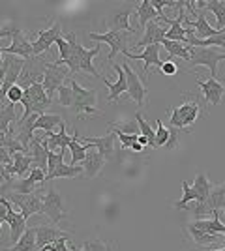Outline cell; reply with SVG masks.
<instances>
[{
	"mask_svg": "<svg viewBox=\"0 0 225 251\" xmlns=\"http://www.w3.org/2000/svg\"><path fill=\"white\" fill-rule=\"evenodd\" d=\"M66 42L70 43V56L66 60V66L70 68V74L74 75L77 72H86L96 79H103L101 75L98 74V70L94 68V56L100 54V47H94V49H85L81 43L77 42V36L74 32H66Z\"/></svg>",
	"mask_w": 225,
	"mask_h": 251,
	"instance_id": "6da1fadb",
	"label": "cell"
},
{
	"mask_svg": "<svg viewBox=\"0 0 225 251\" xmlns=\"http://www.w3.org/2000/svg\"><path fill=\"white\" fill-rule=\"evenodd\" d=\"M21 103H23V107H25V111H23V115L19 120H26V118H30L32 115H43L45 109L51 107L53 100L47 96L43 84H34L28 90H25V96H23Z\"/></svg>",
	"mask_w": 225,
	"mask_h": 251,
	"instance_id": "7a4b0ae2",
	"label": "cell"
},
{
	"mask_svg": "<svg viewBox=\"0 0 225 251\" xmlns=\"http://www.w3.org/2000/svg\"><path fill=\"white\" fill-rule=\"evenodd\" d=\"M192 58L188 66L195 68V66H204L210 70V77L216 79L218 77V64L225 60V52L222 49H214V47H190Z\"/></svg>",
	"mask_w": 225,
	"mask_h": 251,
	"instance_id": "3957f363",
	"label": "cell"
},
{
	"mask_svg": "<svg viewBox=\"0 0 225 251\" xmlns=\"http://www.w3.org/2000/svg\"><path fill=\"white\" fill-rule=\"evenodd\" d=\"M135 30H124V32H103V34H96V32H90L88 38L92 42L98 43H107L111 47V51L107 54V62H113L115 56L118 52H124L128 47V42L133 38Z\"/></svg>",
	"mask_w": 225,
	"mask_h": 251,
	"instance_id": "277c9868",
	"label": "cell"
},
{
	"mask_svg": "<svg viewBox=\"0 0 225 251\" xmlns=\"http://www.w3.org/2000/svg\"><path fill=\"white\" fill-rule=\"evenodd\" d=\"M70 84L74 88V109L77 115H94V113H100L98 111V90L94 88H83L81 84L75 81L74 77L70 79Z\"/></svg>",
	"mask_w": 225,
	"mask_h": 251,
	"instance_id": "5b68a950",
	"label": "cell"
},
{
	"mask_svg": "<svg viewBox=\"0 0 225 251\" xmlns=\"http://www.w3.org/2000/svg\"><path fill=\"white\" fill-rule=\"evenodd\" d=\"M47 66H49V62L42 60L40 56L26 58L17 84L21 86L23 90H28L34 84H43V77H45V72H47Z\"/></svg>",
	"mask_w": 225,
	"mask_h": 251,
	"instance_id": "8992f818",
	"label": "cell"
},
{
	"mask_svg": "<svg viewBox=\"0 0 225 251\" xmlns=\"http://www.w3.org/2000/svg\"><path fill=\"white\" fill-rule=\"evenodd\" d=\"M42 214H45L49 220L53 221V225L60 223L68 216V210L64 206V199H62V195L58 193L56 188H49L43 193Z\"/></svg>",
	"mask_w": 225,
	"mask_h": 251,
	"instance_id": "52a82bcc",
	"label": "cell"
},
{
	"mask_svg": "<svg viewBox=\"0 0 225 251\" xmlns=\"http://www.w3.org/2000/svg\"><path fill=\"white\" fill-rule=\"evenodd\" d=\"M171 115V127L184 129L188 126H192L197 116H199V101L197 100H186L180 107H173L169 109Z\"/></svg>",
	"mask_w": 225,
	"mask_h": 251,
	"instance_id": "ba28073f",
	"label": "cell"
},
{
	"mask_svg": "<svg viewBox=\"0 0 225 251\" xmlns=\"http://www.w3.org/2000/svg\"><path fill=\"white\" fill-rule=\"evenodd\" d=\"M68 77H72L68 66L49 62L47 72H45V77H43V88H45V92H47V96H49L51 100H53V92H56L62 84H66Z\"/></svg>",
	"mask_w": 225,
	"mask_h": 251,
	"instance_id": "9c48e42d",
	"label": "cell"
},
{
	"mask_svg": "<svg viewBox=\"0 0 225 251\" xmlns=\"http://www.w3.org/2000/svg\"><path fill=\"white\" fill-rule=\"evenodd\" d=\"M62 25L60 21H54L49 28L45 30H40L36 34V38L32 40V49H34V56H40L42 52H45L53 43H56L60 38H62Z\"/></svg>",
	"mask_w": 225,
	"mask_h": 251,
	"instance_id": "30bf717a",
	"label": "cell"
},
{
	"mask_svg": "<svg viewBox=\"0 0 225 251\" xmlns=\"http://www.w3.org/2000/svg\"><path fill=\"white\" fill-rule=\"evenodd\" d=\"M10 201L19 206V212L25 216V220H28L34 214H42L43 206V193H30V195H21V193H11Z\"/></svg>",
	"mask_w": 225,
	"mask_h": 251,
	"instance_id": "8fae6325",
	"label": "cell"
},
{
	"mask_svg": "<svg viewBox=\"0 0 225 251\" xmlns=\"http://www.w3.org/2000/svg\"><path fill=\"white\" fill-rule=\"evenodd\" d=\"M122 70H124L126 79H128V98L133 100L137 103V107H145V103H147V92H149L147 86L143 84L139 75L131 70V66H128V62L122 64Z\"/></svg>",
	"mask_w": 225,
	"mask_h": 251,
	"instance_id": "7c38bea8",
	"label": "cell"
},
{
	"mask_svg": "<svg viewBox=\"0 0 225 251\" xmlns=\"http://www.w3.org/2000/svg\"><path fill=\"white\" fill-rule=\"evenodd\" d=\"M197 84H199V88H201V92H203L204 103L212 105V107H218V105L222 103L224 94H225V86H224V83H222V81L208 77L206 81L197 79Z\"/></svg>",
	"mask_w": 225,
	"mask_h": 251,
	"instance_id": "4fadbf2b",
	"label": "cell"
},
{
	"mask_svg": "<svg viewBox=\"0 0 225 251\" xmlns=\"http://www.w3.org/2000/svg\"><path fill=\"white\" fill-rule=\"evenodd\" d=\"M225 208V182H222V184H218V186H214L212 188V191H210V197H208V201L204 202L203 206H195V208L192 210L195 216H201V214H214V212H222V210Z\"/></svg>",
	"mask_w": 225,
	"mask_h": 251,
	"instance_id": "5bb4252c",
	"label": "cell"
},
{
	"mask_svg": "<svg viewBox=\"0 0 225 251\" xmlns=\"http://www.w3.org/2000/svg\"><path fill=\"white\" fill-rule=\"evenodd\" d=\"M2 52L4 54H15V56H21V58L26 60V58L34 56L32 42L26 36H23V30L19 28V30L13 34L10 47H2Z\"/></svg>",
	"mask_w": 225,
	"mask_h": 251,
	"instance_id": "9a60e30c",
	"label": "cell"
},
{
	"mask_svg": "<svg viewBox=\"0 0 225 251\" xmlns=\"http://www.w3.org/2000/svg\"><path fill=\"white\" fill-rule=\"evenodd\" d=\"M160 47L161 45H149V47H145L143 52L139 54H133V52H129L128 49L122 52L126 58H131V60H143L145 62V68H143V75L149 74L150 66H158L161 68V62H160Z\"/></svg>",
	"mask_w": 225,
	"mask_h": 251,
	"instance_id": "2e32d148",
	"label": "cell"
},
{
	"mask_svg": "<svg viewBox=\"0 0 225 251\" xmlns=\"http://www.w3.org/2000/svg\"><path fill=\"white\" fill-rule=\"evenodd\" d=\"M165 34H167V28L161 26L158 21H150L145 28V34L139 42L135 43L137 49H143V47H149V45H161V42L165 40Z\"/></svg>",
	"mask_w": 225,
	"mask_h": 251,
	"instance_id": "e0dca14e",
	"label": "cell"
},
{
	"mask_svg": "<svg viewBox=\"0 0 225 251\" xmlns=\"http://www.w3.org/2000/svg\"><path fill=\"white\" fill-rule=\"evenodd\" d=\"M137 6H129V8H122V10L115 11L109 19H105V26L109 28V32H124V30H135L131 25H129V15L131 11L135 10Z\"/></svg>",
	"mask_w": 225,
	"mask_h": 251,
	"instance_id": "ac0fdd59",
	"label": "cell"
},
{
	"mask_svg": "<svg viewBox=\"0 0 225 251\" xmlns=\"http://www.w3.org/2000/svg\"><path fill=\"white\" fill-rule=\"evenodd\" d=\"M113 70L117 72V77H118L115 83H109L105 77L101 79V83H103L109 88V98H107L109 103H113V101H118V96L124 94V92L128 94V79H126V74H124L122 66H118V64H113Z\"/></svg>",
	"mask_w": 225,
	"mask_h": 251,
	"instance_id": "d6986e66",
	"label": "cell"
},
{
	"mask_svg": "<svg viewBox=\"0 0 225 251\" xmlns=\"http://www.w3.org/2000/svg\"><path fill=\"white\" fill-rule=\"evenodd\" d=\"M184 28H193L195 30V34H197V38L199 40H208V38H214V36H218L222 30H218V28H214V26H210L208 25V21H206V17H204V11L203 13H197V19L195 21H190L188 17L184 19L182 23Z\"/></svg>",
	"mask_w": 225,
	"mask_h": 251,
	"instance_id": "ffe728a7",
	"label": "cell"
},
{
	"mask_svg": "<svg viewBox=\"0 0 225 251\" xmlns=\"http://www.w3.org/2000/svg\"><path fill=\"white\" fill-rule=\"evenodd\" d=\"M34 230H36V242H38L40 250L45 248V246H49V244H54L60 238H68L70 236L68 232L60 230L54 225H40V227H34Z\"/></svg>",
	"mask_w": 225,
	"mask_h": 251,
	"instance_id": "44dd1931",
	"label": "cell"
},
{
	"mask_svg": "<svg viewBox=\"0 0 225 251\" xmlns=\"http://www.w3.org/2000/svg\"><path fill=\"white\" fill-rule=\"evenodd\" d=\"M115 141H117V135L113 131H109L107 135L103 137H83V143L96 147L98 152L103 154L105 159H111L115 156Z\"/></svg>",
	"mask_w": 225,
	"mask_h": 251,
	"instance_id": "7402d4cb",
	"label": "cell"
},
{
	"mask_svg": "<svg viewBox=\"0 0 225 251\" xmlns=\"http://www.w3.org/2000/svg\"><path fill=\"white\" fill-rule=\"evenodd\" d=\"M6 223L10 225V242L11 244H17L21 240V236L26 230V220L21 212H13L11 210V204L8 206V218H6Z\"/></svg>",
	"mask_w": 225,
	"mask_h": 251,
	"instance_id": "603a6c76",
	"label": "cell"
},
{
	"mask_svg": "<svg viewBox=\"0 0 225 251\" xmlns=\"http://www.w3.org/2000/svg\"><path fill=\"white\" fill-rule=\"evenodd\" d=\"M193 191H195V206L199 208V206H203L204 202L208 201V197H210V191H212V184H210V180H208V176L204 175V173H199L197 176H195V180H193L192 184Z\"/></svg>",
	"mask_w": 225,
	"mask_h": 251,
	"instance_id": "cb8c5ba5",
	"label": "cell"
},
{
	"mask_svg": "<svg viewBox=\"0 0 225 251\" xmlns=\"http://www.w3.org/2000/svg\"><path fill=\"white\" fill-rule=\"evenodd\" d=\"M81 165H83V169H85L86 178H94L101 173V169H103V165H105V157H103V154H100L98 150L96 152L88 150Z\"/></svg>",
	"mask_w": 225,
	"mask_h": 251,
	"instance_id": "d4e9b609",
	"label": "cell"
},
{
	"mask_svg": "<svg viewBox=\"0 0 225 251\" xmlns=\"http://www.w3.org/2000/svg\"><path fill=\"white\" fill-rule=\"evenodd\" d=\"M45 141H47V150L49 152H53V150H68L70 147V141H72V137L66 133V124L58 126V133H53V131H47L45 133Z\"/></svg>",
	"mask_w": 225,
	"mask_h": 251,
	"instance_id": "484cf974",
	"label": "cell"
},
{
	"mask_svg": "<svg viewBox=\"0 0 225 251\" xmlns=\"http://www.w3.org/2000/svg\"><path fill=\"white\" fill-rule=\"evenodd\" d=\"M30 156H32L34 163L32 169H40L47 173V161H49V150L42 145V139L34 137V141L30 143Z\"/></svg>",
	"mask_w": 225,
	"mask_h": 251,
	"instance_id": "4316f807",
	"label": "cell"
},
{
	"mask_svg": "<svg viewBox=\"0 0 225 251\" xmlns=\"http://www.w3.org/2000/svg\"><path fill=\"white\" fill-rule=\"evenodd\" d=\"M184 10H186V8H184ZM184 10L178 11V17H176V19H169L171 28L165 34V40H169V42H178V43L186 42V32L188 30L182 26L184 19H186V11Z\"/></svg>",
	"mask_w": 225,
	"mask_h": 251,
	"instance_id": "83f0119b",
	"label": "cell"
},
{
	"mask_svg": "<svg viewBox=\"0 0 225 251\" xmlns=\"http://www.w3.org/2000/svg\"><path fill=\"white\" fill-rule=\"evenodd\" d=\"M70 152H72V163L70 165H77V163H83L86 152L92 148V145H81V139H79V131L75 129L74 135H72V141H70Z\"/></svg>",
	"mask_w": 225,
	"mask_h": 251,
	"instance_id": "f1b7e54d",
	"label": "cell"
},
{
	"mask_svg": "<svg viewBox=\"0 0 225 251\" xmlns=\"http://www.w3.org/2000/svg\"><path fill=\"white\" fill-rule=\"evenodd\" d=\"M32 163H34V159H32V156H28V154H23V152L11 154V165H13V173H15L17 178H23L26 173H30Z\"/></svg>",
	"mask_w": 225,
	"mask_h": 251,
	"instance_id": "f546056e",
	"label": "cell"
},
{
	"mask_svg": "<svg viewBox=\"0 0 225 251\" xmlns=\"http://www.w3.org/2000/svg\"><path fill=\"white\" fill-rule=\"evenodd\" d=\"M135 11H137V17H139L141 28H147V25L150 21H158L160 19V13L154 10V6H152L150 0H143L139 6L135 8Z\"/></svg>",
	"mask_w": 225,
	"mask_h": 251,
	"instance_id": "4dcf8cb0",
	"label": "cell"
},
{
	"mask_svg": "<svg viewBox=\"0 0 225 251\" xmlns=\"http://www.w3.org/2000/svg\"><path fill=\"white\" fill-rule=\"evenodd\" d=\"M13 122H19L17 115H15V105L6 103L0 109V131L11 133L13 131Z\"/></svg>",
	"mask_w": 225,
	"mask_h": 251,
	"instance_id": "1f68e13d",
	"label": "cell"
},
{
	"mask_svg": "<svg viewBox=\"0 0 225 251\" xmlns=\"http://www.w3.org/2000/svg\"><path fill=\"white\" fill-rule=\"evenodd\" d=\"M38 248V242H36V230L26 229L25 234L21 236V240L17 244H13L11 248H6L4 251H36Z\"/></svg>",
	"mask_w": 225,
	"mask_h": 251,
	"instance_id": "d6a6232c",
	"label": "cell"
},
{
	"mask_svg": "<svg viewBox=\"0 0 225 251\" xmlns=\"http://www.w3.org/2000/svg\"><path fill=\"white\" fill-rule=\"evenodd\" d=\"M161 47H163L165 51L169 52L171 56H178V58H182V60H186V64L190 62V58H192V52H190V47H188V45H184V43L163 40V42H161Z\"/></svg>",
	"mask_w": 225,
	"mask_h": 251,
	"instance_id": "836d02e7",
	"label": "cell"
},
{
	"mask_svg": "<svg viewBox=\"0 0 225 251\" xmlns=\"http://www.w3.org/2000/svg\"><path fill=\"white\" fill-rule=\"evenodd\" d=\"M203 11L214 13L216 23H218V30H225V2H220V0H208V2L204 4Z\"/></svg>",
	"mask_w": 225,
	"mask_h": 251,
	"instance_id": "e575fe53",
	"label": "cell"
},
{
	"mask_svg": "<svg viewBox=\"0 0 225 251\" xmlns=\"http://www.w3.org/2000/svg\"><path fill=\"white\" fill-rule=\"evenodd\" d=\"M64 122L60 115H53V113H43V115L38 116L36 120V129H43L45 133L47 131H53L56 126H60Z\"/></svg>",
	"mask_w": 225,
	"mask_h": 251,
	"instance_id": "d590c367",
	"label": "cell"
},
{
	"mask_svg": "<svg viewBox=\"0 0 225 251\" xmlns=\"http://www.w3.org/2000/svg\"><path fill=\"white\" fill-rule=\"evenodd\" d=\"M81 173H85V169H83V165L81 167H77V165H66V163H62L60 167L54 171L53 175H49V176H45V182H49V180H54V178H77Z\"/></svg>",
	"mask_w": 225,
	"mask_h": 251,
	"instance_id": "8d00e7d4",
	"label": "cell"
},
{
	"mask_svg": "<svg viewBox=\"0 0 225 251\" xmlns=\"http://www.w3.org/2000/svg\"><path fill=\"white\" fill-rule=\"evenodd\" d=\"M38 186H40V184H36L30 176L17 178V180H13V184H11V191H13V193H21V195H30V193H36V188H38Z\"/></svg>",
	"mask_w": 225,
	"mask_h": 251,
	"instance_id": "74e56055",
	"label": "cell"
},
{
	"mask_svg": "<svg viewBox=\"0 0 225 251\" xmlns=\"http://www.w3.org/2000/svg\"><path fill=\"white\" fill-rule=\"evenodd\" d=\"M188 230H190V234H192L193 242L199 244V246H208V244L218 242V236H216V234H208V232L197 229V227H193V225H188Z\"/></svg>",
	"mask_w": 225,
	"mask_h": 251,
	"instance_id": "f35d334b",
	"label": "cell"
},
{
	"mask_svg": "<svg viewBox=\"0 0 225 251\" xmlns=\"http://www.w3.org/2000/svg\"><path fill=\"white\" fill-rule=\"evenodd\" d=\"M135 120H137V126H139V129H141V135L147 137V139L150 141V147L156 148V129L143 118L141 113H135Z\"/></svg>",
	"mask_w": 225,
	"mask_h": 251,
	"instance_id": "ab89813d",
	"label": "cell"
},
{
	"mask_svg": "<svg viewBox=\"0 0 225 251\" xmlns=\"http://www.w3.org/2000/svg\"><path fill=\"white\" fill-rule=\"evenodd\" d=\"M192 201H195V191L186 180H182V197H180V201H176L173 206L176 210H188V204Z\"/></svg>",
	"mask_w": 225,
	"mask_h": 251,
	"instance_id": "60d3db41",
	"label": "cell"
},
{
	"mask_svg": "<svg viewBox=\"0 0 225 251\" xmlns=\"http://www.w3.org/2000/svg\"><path fill=\"white\" fill-rule=\"evenodd\" d=\"M56 92H58V103L62 107H66V109L74 107V88H72V84H62Z\"/></svg>",
	"mask_w": 225,
	"mask_h": 251,
	"instance_id": "b9f144b4",
	"label": "cell"
},
{
	"mask_svg": "<svg viewBox=\"0 0 225 251\" xmlns=\"http://www.w3.org/2000/svg\"><path fill=\"white\" fill-rule=\"evenodd\" d=\"M64 156H66V150H58V152H49V161H47V176L53 175L56 169L60 167L64 163Z\"/></svg>",
	"mask_w": 225,
	"mask_h": 251,
	"instance_id": "7bdbcfd3",
	"label": "cell"
},
{
	"mask_svg": "<svg viewBox=\"0 0 225 251\" xmlns=\"http://www.w3.org/2000/svg\"><path fill=\"white\" fill-rule=\"evenodd\" d=\"M111 131L120 139L122 148H131V145H133V143H137V139H139V133H129L128 135L124 129H120V127H117V126H113V127H111Z\"/></svg>",
	"mask_w": 225,
	"mask_h": 251,
	"instance_id": "ee69618b",
	"label": "cell"
},
{
	"mask_svg": "<svg viewBox=\"0 0 225 251\" xmlns=\"http://www.w3.org/2000/svg\"><path fill=\"white\" fill-rule=\"evenodd\" d=\"M154 129H156V148H158V147H165V145H167V141H169V135H171V131H169L165 126L161 124L160 120H156V124H154Z\"/></svg>",
	"mask_w": 225,
	"mask_h": 251,
	"instance_id": "f6af8a7d",
	"label": "cell"
},
{
	"mask_svg": "<svg viewBox=\"0 0 225 251\" xmlns=\"http://www.w3.org/2000/svg\"><path fill=\"white\" fill-rule=\"evenodd\" d=\"M83 250L85 251H113V246L101 240H88V242H83Z\"/></svg>",
	"mask_w": 225,
	"mask_h": 251,
	"instance_id": "bcb514c9",
	"label": "cell"
},
{
	"mask_svg": "<svg viewBox=\"0 0 225 251\" xmlns=\"http://www.w3.org/2000/svg\"><path fill=\"white\" fill-rule=\"evenodd\" d=\"M23 96H25V90H23L19 84H13L10 88V92H8V103H21L23 101Z\"/></svg>",
	"mask_w": 225,
	"mask_h": 251,
	"instance_id": "7dc6e473",
	"label": "cell"
},
{
	"mask_svg": "<svg viewBox=\"0 0 225 251\" xmlns=\"http://www.w3.org/2000/svg\"><path fill=\"white\" fill-rule=\"evenodd\" d=\"M19 30V26L15 23H0V40L2 38H13V34Z\"/></svg>",
	"mask_w": 225,
	"mask_h": 251,
	"instance_id": "c3c4849f",
	"label": "cell"
},
{
	"mask_svg": "<svg viewBox=\"0 0 225 251\" xmlns=\"http://www.w3.org/2000/svg\"><path fill=\"white\" fill-rule=\"evenodd\" d=\"M68 238H70V236H68ZM68 238H60V240H56L54 244H49V246H45V248H42V250H38V251H70L68 250Z\"/></svg>",
	"mask_w": 225,
	"mask_h": 251,
	"instance_id": "681fc988",
	"label": "cell"
},
{
	"mask_svg": "<svg viewBox=\"0 0 225 251\" xmlns=\"http://www.w3.org/2000/svg\"><path fill=\"white\" fill-rule=\"evenodd\" d=\"M160 72L163 75H167V77H173V75L178 72V66H176V62H173L171 58L167 60V62H161V68Z\"/></svg>",
	"mask_w": 225,
	"mask_h": 251,
	"instance_id": "f907efd6",
	"label": "cell"
},
{
	"mask_svg": "<svg viewBox=\"0 0 225 251\" xmlns=\"http://www.w3.org/2000/svg\"><path fill=\"white\" fill-rule=\"evenodd\" d=\"M169 131H171V135H169V141H167L165 148H167V150H173V148L178 147V137H180V129H176V127H171Z\"/></svg>",
	"mask_w": 225,
	"mask_h": 251,
	"instance_id": "816d5d0a",
	"label": "cell"
},
{
	"mask_svg": "<svg viewBox=\"0 0 225 251\" xmlns=\"http://www.w3.org/2000/svg\"><path fill=\"white\" fill-rule=\"evenodd\" d=\"M8 206H10V201L0 197V221L6 223V218H8Z\"/></svg>",
	"mask_w": 225,
	"mask_h": 251,
	"instance_id": "f5cc1de1",
	"label": "cell"
},
{
	"mask_svg": "<svg viewBox=\"0 0 225 251\" xmlns=\"http://www.w3.org/2000/svg\"><path fill=\"white\" fill-rule=\"evenodd\" d=\"M0 163L4 165H11V154L6 148H0Z\"/></svg>",
	"mask_w": 225,
	"mask_h": 251,
	"instance_id": "db71d44e",
	"label": "cell"
},
{
	"mask_svg": "<svg viewBox=\"0 0 225 251\" xmlns=\"http://www.w3.org/2000/svg\"><path fill=\"white\" fill-rule=\"evenodd\" d=\"M8 147V133L0 131V148H6Z\"/></svg>",
	"mask_w": 225,
	"mask_h": 251,
	"instance_id": "11a10c76",
	"label": "cell"
},
{
	"mask_svg": "<svg viewBox=\"0 0 225 251\" xmlns=\"http://www.w3.org/2000/svg\"><path fill=\"white\" fill-rule=\"evenodd\" d=\"M137 143H139V145H143V147H147V145H150V141H149V139H147L145 135H139V139H137Z\"/></svg>",
	"mask_w": 225,
	"mask_h": 251,
	"instance_id": "9f6ffc18",
	"label": "cell"
},
{
	"mask_svg": "<svg viewBox=\"0 0 225 251\" xmlns=\"http://www.w3.org/2000/svg\"><path fill=\"white\" fill-rule=\"evenodd\" d=\"M131 150H133V152H143V150H145V147H143V145H139V143H133V145H131Z\"/></svg>",
	"mask_w": 225,
	"mask_h": 251,
	"instance_id": "6f0895ef",
	"label": "cell"
},
{
	"mask_svg": "<svg viewBox=\"0 0 225 251\" xmlns=\"http://www.w3.org/2000/svg\"><path fill=\"white\" fill-rule=\"evenodd\" d=\"M4 79H6V72H4V68L0 66V90H2V84H4Z\"/></svg>",
	"mask_w": 225,
	"mask_h": 251,
	"instance_id": "680465c9",
	"label": "cell"
},
{
	"mask_svg": "<svg viewBox=\"0 0 225 251\" xmlns=\"http://www.w3.org/2000/svg\"><path fill=\"white\" fill-rule=\"evenodd\" d=\"M0 175H6V165L4 163H0Z\"/></svg>",
	"mask_w": 225,
	"mask_h": 251,
	"instance_id": "91938a15",
	"label": "cell"
},
{
	"mask_svg": "<svg viewBox=\"0 0 225 251\" xmlns=\"http://www.w3.org/2000/svg\"><path fill=\"white\" fill-rule=\"evenodd\" d=\"M2 62H4V52H2V47H0V66H2Z\"/></svg>",
	"mask_w": 225,
	"mask_h": 251,
	"instance_id": "94428289",
	"label": "cell"
},
{
	"mask_svg": "<svg viewBox=\"0 0 225 251\" xmlns=\"http://www.w3.org/2000/svg\"><path fill=\"white\" fill-rule=\"evenodd\" d=\"M74 251H85L83 248H74Z\"/></svg>",
	"mask_w": 225,
	"mask_h": 251,
	"instance_id": "6125c7cd",
	"label": "cell"
},
{
	"mask_svg": "<svg viewBox=\"0 0 225 251\" xmlns=\"http://www.w3.org/2000/svg\"><path fill=\"white\" fill-rule=\"evenodd\" d=\"M2 225H4V221H0V229H2Z\"/></svg>",
	"mask_w": 225,
	"mask_h": 251,
	"instance_id": "be15d7a7",
	"label": "cell"
},
{
	"mask_svg": "<svg viewBox=\"0 0 225 251\" xmlns=\"http://www.w3.org/2000/svg\"><path fill=\"white\" fill-rule=\"evenodd\" d=\"M216 251H225V248H222V250H216Z\"/></svg>",
	"mask_w": 225,
	"mask_h": 251,
	"instance_id": "e7e4bbea",
	"label": "cell"
},
{
	"mask_svg": "<svg viewBox=\"0 0 225 251\" xmlns=\"http://www.w3.org/2000/svg\"><path fill=\"white\" fill-rule=\"evenodd\" d=\"M224 214H225V208H224Z\"/></svg>",
	"mask_w": 225,
	"mask_h": 251,
	"instance_id": "03108f58",
	"label": "cell"
}]
</instances>
